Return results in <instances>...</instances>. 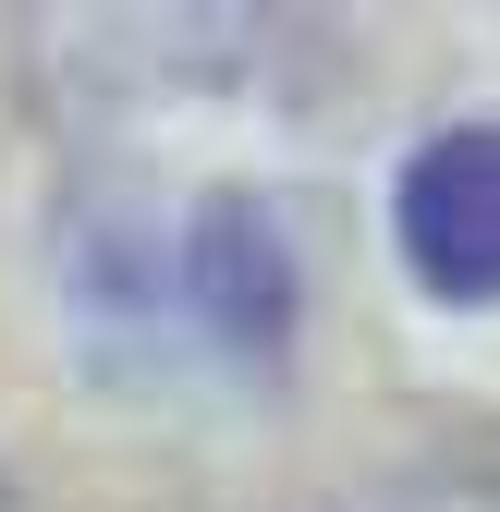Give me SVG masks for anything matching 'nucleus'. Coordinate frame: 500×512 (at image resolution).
<instances>
[{"label":"nucleus","mask_w":500,"mask_h":512,"mask_svg":"<svg viewBox=\"0 0 500 512\" xmlns=\"http://www.w3.org/2000/svg\"><path fill=\"white\" fill-rule=\"evenodd\" d=\"M476 512H500V476H488V488H476Z\"/></svg>","instance_id":"obj_3"},{"label":"nucleus","mask_w":500,"mask_h":512,"mask_svg":"<svg viewBox=\"0 0 500 512\" xmlns=\"http://www.w3.org/2000/svg\"><path fill=\"white\" fill-rule=\"evenodd\" d=\"M183 305H196V330H208L220 354L281 342V317H293V256H281V220H269L257 196L196 208V232H183Z\"/></svg>","instance_id":"obj_2"},{"label":"nucleus","mask_w":500,"mask_h":512,"mask_svg":"<svg viewBox=\"0 0 500 512\" xmlns=\"http://www.w3.org/2000/svg\"><path fill=\"white\" fill-rule=\"evenodd\" d=\"M403 269L440 305H500V122H464V135H427L403 159Z\"/></svg>","instance_id":"obj_1"}]
</instances>
